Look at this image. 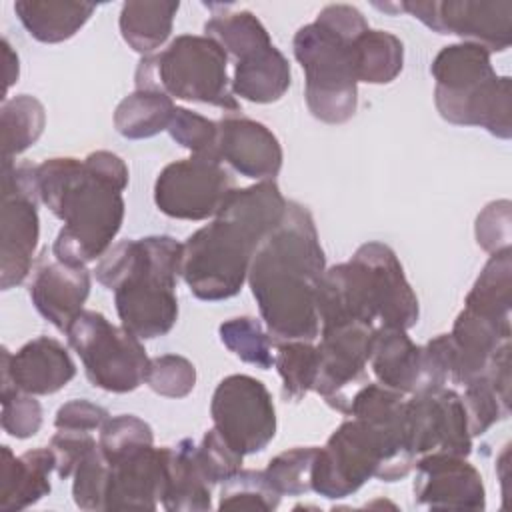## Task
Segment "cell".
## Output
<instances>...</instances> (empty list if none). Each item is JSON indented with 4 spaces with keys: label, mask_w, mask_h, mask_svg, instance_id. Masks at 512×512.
<instances>
[{
    "label": "cell",
    "mask_w": 512,
    "mask_h": 512,
    "mask_svg": "<svg viewBox=\"0 0 512 512\" xmlns=\"http://www.w3.org/2000/svg\"><path fill=\"white\" fill-rule=\"evenodd\" d=\"M126 186L128 166L108 150L36 166L38 196L64 222L52 246L56 260L86 266L108 252L122 228Z\"/></svg>",
    "instance_id": "cell-1"
},
{
    "label": "cell",
    "mask_w": 512,
    "mask_h": 512,
    "mask_svg": "<svg viewBox=\"0 0 512 512\" xmlns=\"http://www.w3.org/2000/svg\"><path fill=\"white\" fill-rule=\"evenodd\" d=\"M324 272L326 258L314 218L306 206L288 200L280 224L256 248L246 278L270 336L318 338L316 288Z\"/></svg>",
    "instance_id": "cell-2"
},
{
    "label": "cell",
    "mask_w": 512,
    "mask_h": 512,
    "mask_svg": "<svg viewBox=\"0 0 512 512\" xmlns=\"http://www.w3.org/2000/svg\"><path fill=\"white\" fill-rule=\"evenodd\" d=\"M288 200L274 180L236 188L216 218L182 244L180 276L198 300L236 296L260 242L280 224Z\"/></svg>",
    "instance_id": "cell-3"
},
{
    "label": "cell",
    "mask_w": 512,
    "mask_h": 512,
    "mask_svg": "<svg viewBox=\"0 0 512 512\" xmlns=\"http://www.w3.org/2000/svg\"><path fill=\"white\" fill-rule=\"evenodd\" d=\"M180 264V242L172 236H146L108 248L94 274L114 290L122 326L140 340H150L168 334L178 320Z\"/></svg>",
    "instance_id": "cell-4"
},
{
    "label": "cell",
    "mask_w": 512,
    "mask_h": 512,
    "mask_svg": "<svg viewBox=\"0 0 512 512\" xmlns=\"http://www.w3.org/2000/svg\"><path fill=\"white\" fill-rule=\"evenodd\" d=\"M370 26L350 4L322 8L312 24L298 28L294 56L306 74V106L326 124L348 122L358 104L354 40Z\"/></svg>",
    "instance_id": "cell-5"
},
{
    "label": "cell",
    "mask_w": 512,
    "mask_h": 512,
    "mask_svg": "<svg viewBox=\"0 0 512 512\" xmlns=\"http://www.w3.org/2000/svg\"><path fill=\"white\" fill-rule=\"evenodd\" d=\"M430 72L434 102L446 122L480 126L502 140L512 136L510 78L494 72L486 48L472 42L444 46Z\"/></svg>",
    "instance_id": "cell-6"
},
{
    "label": "cell",
    "mask_w": 512,
    "mask_h": 512,
    "mask_svg": "<svg viewBox=\"0 0 512 512\" xmlns=\"http://www.w3.org/2000/svg\"><path fill=\"white\" fill-rule=\"evenodd\" d=\"M228 54L210 36H176L162 52L138 62L136 88L158 90L170 98L240 112L226 72Z\"/></svg>",
    "instance_id": "cell-7"
},
{
    "label": "cell",
    "mask_w": 512,
    "mask_h": 512,
    "mask_svg": "<svg viewBox=\"0 0 512 512\" xmlns=\"http://www.w3.org/2000/svg\"><path fill=\"white\" fill-rule=\"evenodd\" d=\"M64 334L94 388L126 394L146 382L150 358L140 338L104 314L82 310Z\"/></svg>",
    "instance_id": "cell-8"
},
{
    "label": "cell",
    "mask_w": 512,
    "mask_h": 512,
    "mask_svg": "<svg viewBox=\"0 0 512 512\" xmlns=\"http://www.w3.org/2000/svg\"><path fill=\"white\" fill-rule=\"evenodd\" d=\"M368 362L386 388L404 396L434 392L450 378V338L438 334L424 346H416L406 330L376 326Z\"/></svg>",
    "instance_id": "cell-9"
},
{
    "label": "cell",
    "mask_w": 512,
    "mask_h": 512,
    "mask_svg": "<svg viewBox=\"0 0 512 512\" xmlns=\"http://www.w3.org/2000/svg\"><path fill=\"white\" fill-rule=\"evenodd\" d=\"M36 166L2 162L0 276L2 290L26 280L40 236Z\"/></svg>",
    "instance_id": "cell-10"
},
{
    "label": "cell",
    "mask_w": 512,
    "mask_h": 512,
    "mask_svg": "<svg viewBox=\"0 0 512 512\" xmlns=\"http://www.w3.org/2000/svg\"><path fill=\"white\" fill-rule=\"evenodd\" d=\"M210 416L218 434L242 456L262 452L276 436V410L268 388L248 376L220 380L212 394Z\"/></svg>",
    "instance_id": "cell-11"
},
{
    "label": "cell",
    "mask_w": 512,
    "mask_h": 512,
    "mask_svg": "<svg viewBox=\"0 0 512 512\" xmlns=\"http://www.w3.org/2000/svg\"><path fill=\"white\" fill-rule=\"evenodd\" d=\"M234 190L218 158L190 156L162 168L154 182V202L170 218L198 222L216 216Z\"/></svg>",
    "instance_id": "cell-12"
},
{
    "label": "cell",
    "mask_w": 512,
    "mask_h": 512,
    "mask_svg": "<svg viewBox=\"0 0 512 512\" xmlns=\"http://www.w3.org/2000/svg\"><path fill=\"white\" fill-rule=\"evenodd\" d=\"M400 10L438 34H456L488 52H504L512 40L510 0H432L402 2Z\"/></svg>",
    "instance_id": "cell-13"
},
{
    "label": "cell",
    "mask_w": 512,
    "mask_h": 512,
    "mask_svg": "<svg viewBox=\"0 0 512 512\" xmlns=\"http://www.w3.org/2000/svg\"><path fill=\"white\" fill-rule=\"evenodd\" d=\"M408 450L416 460L430 452L468 456L472 436L468 430L462 396L452 388L410 394L404 400Z\"/></svg>",
    "instance_id": "cell-14"
},
{
    "label": "cell",
    "mask_w": 512,
    "mask_h": 512,
    "mask_svg": "<svg viewBox=\"0 0 512 512\" xmlns=\"http://www.w3.org/2000/svg\"><path fill=\"white\" fill-rule=\"evenodd\" d=\"M376 326L342 324L320 330L318 376L314 392L342 414L348 412V388L364 378Z\"/></svg>",
    "instance_id": "cell-15"
},
{
    "label": "cell",
    "mask_w": 512,
    "mask_h": 512,
    "mask_svg": "<svg viewBox=\"0 0 512 512\" xmlns=\"http://www.w3.org/2000/svg\"><path fill=\"white\" fill-rule=\"evenodd\" d=\"M414 502L436 510H484L486 490L480 472L464 458L430 452L416 460Z\"/></svg>",
    "instance_id": "cell-16"
},
{
    "label": "cell",
    "mask_w": 512,
    "mask_h": 512,
    "mask_svg": "<svg viewBox=\"0 0 512 512\" xmlns=\"http://www.w3.org/2000/svg\"><path fill=\"white\" fill-rule=\"evenodd\" d=\"M74 376L76 364L66 348L56 338L38 336L26 342L16 354L2 348L0 400L14 394H54L62 390Z\"/></svg>",
    "instance_id": "cell-17"
},
{
    "label": "cell",
    "mask_w": 512,
    "mask_h": 512,
    "mask_svg": "<svg viewBox=\"0 0 512 512\" xmlns=\"http://www.w3.org/2000/svg\"><path fill=\"white\" fill-rule=\"evenodd\" d=\"M216 152L220 162L260 182L274 180L282 168V146L274 132L238 112L226 114L218 122Z\"/></svg>",
    "instance_id": "cell-18"
},
{
    "label": "cell",
    "mask_w": 512,
    "mask_h": 512,
    "mask_svg": "<svg viewBox=\"0 0 512 512\" xmlns=\"http://www.w3.org/2000/svg\"><path fill=\"white\" fill-rule=\"evenodd\" d=\"M166 446H142L108 460L104 510H156L164 484Z\"/></svg>",
    "instance_id": "cell-19"
},
{
    "label": "cell",
    "mask_w": 512,
    "mask_h": 512,
    "mask_svg": "<svg viewBox=\"0 0 512 512\" xmlns=\"http://www.w3.org/2000/svg\"><path fill=\"white\" fill-rule=\"evenodd\" d=\"M88 294L90 272L84 264H66L60 260L44 262L30 282L34 308L60 332H66L84 310Z\"/></svg>",
    "instance_id": "cell-20"
},
{
    "label": "cell",
    "mask_w": 512,
    "mask_h": 512,
    "mask_svg": "<svg viewBox=\"0 0 512 512\" xmlns=\"http://www.w3.org/2000/svg\"><path fill=\"white\" fill-rule=\"evenodd\" d=\"M56 470L54 452L48 448H34L14 456L8 446H2L0 468V508L24 510L46 494H50V472Z\"/></svg>",
    "instance_id": "cell-21"
},
{
    "label": "cell",
    "mask_w": 512,
    "mask_h": 512,
    "mask_svg": "<svg viewBox=\"0 0 512 512\" xmlns=\"http://www.w3.org/2000/svg\"><path fill=\"white\" fill-rule=\"evenodd\" d=\"M210 484L200 472L194 458V442L180 440L174 448L166 446L164 484L160 504L170 512L210 510Z\"/></svg>",
    "instance_id": "cell-22"
},
{
    "label": "cell",
    "mask_w": 512,
    "mask_h": 512,
    "mask_svg": "<svg viewBox=\"0 0 512 512\" xmlns=\"http://www.w3.org/2000/svg\"><path fill=\"white\" fill-rule=\"evenodd\" d=\"M462 404L472 438L510 416V346L496 356L488 374L464 386Z\"/></svg>",
    "instance_id": "cell-23"
},
{
    "label": "cell",
    "mask_w": 512,
    "mask_h": 512,
    "mask_svg": "<svg viewBox=\"0 0 512 512\" xmlns=\"http://www.w3.org/2000/svg\"><path fill=\"white\" fill-rule=\"evenodd\" d=\"M290 82L286 56L274 44H268L236 60L232 94L254 104H270L286 94Z\"/></svg>",
    "instance_id": "cell-24"
},
{
    "label": "cell",
    "mask_w": 512,
    "mask_h": 512,
    "mask_svg": "<svg viewBox=\"0 0 512 512\" xmlns=\"http://www.w3.org/2000/svg\"><path fill=\"white\" fill-rule=\"evenodd\" d=\"M94 4L70 0H16L14 12L26 32L44 44L72 38L94 14Z\"/></svg>",
    "instance_id": "cell-25"
},
{
    "label": "cell",
    "mask_w": 512,
    "mask_h": 512,
    "mask_svg": "<svg viewBox=\"0 0 512 512\" xmlns=\"http://www.w3.org/2000/svg\"><path fill=\"white\" fill-rule=\"evenodd\" d=\"M178 2H152V0H130L122 4L120 10V34L124 42L140 52V54H152L156 48H160L174 24V16L178 12Z\"/></svg>",
    "instance_id": "cell-26"
},
{
    "label": "cell",
    "mask_w": 512,
    "mask_h": 512,
    "mask_svg": "<svg viewBox=\"0 0 512 512\" xmlns=\"http://www.w3.org/2000/svg\"><path fill=\"white\" fill-rule=\"evenodd\" d=\"M464 308L496 320L510 322L512 310V250L494 252L478 274L472 290L464 300Z\"/></svg>",
    "instance_id": "cell-27"
},
{
    "label": "cell",
    "mask_w": 512,
    "mask_h": 512,
    "mask_svg": "<svg viewBox=\"0 0 512 512\" xmlns=\"http://www.w3.org/2000/svg\"><path fill=\"white\" fill-rule=\"evenodd\" d=\"M176 106L158 90H134L114 112V128L128 140H142L168 130Z\"/></svg>",
    "instance_id": "cell-28"
},
{
    "label": "cell",
    "mask_w": 512,
    "mask_h": 512,
    "mask_svg": "<svg viewBox=\"0 0 512 512\" xmlns=\"http://www.w3.org/2000/svg\"><path fill=\"white\" fill-rule=\"evenodd\" d=\"M356 78L366 84H388L404 66V46L386 30L368 28L354 40Z\"/></svg>",
    "instance_id": "cell-29"
},
{
    "label": "cell",
    "mask_w": 512,
    "mask_h": 512,
    "mask_svg": "<svg viewBox=\"0 0 512 512\" xmlns=\"http://www.w3.org/2000/svg\"><path fill=\"white\" fill-rule=\"evenodd\" d=\"M2 162H12L18 154L38 142L46 126V112L38 98L18 94L2 104Z\"/></svg>",
    "instance_id": "cell-30"
},
{
    "label": "cell",
    "mask_w": 512,
    "mask_h": 512,
    "mask_svg": "<svg viewBox=\"0 0 512 512\" xmlns=\"http://www.w3.org/2000/svg\"><path fill=\"white\" fill-rule=\"evenodd\" d=\"M274 366L282 378V396L290 402H298L314 390L318 348L306 340H278Z\"/></svg>",
    "instance_id": "cell-31"
},
{
    "label": "cell",
    "mask_w": 512,
    "mask_h": 512,
    "mask_svg": "<svg viewBox=\"0 0 512 512\" xmlns=\"http://www.w3.org/2000/svg\"><path fill=\"white\" fill-rule=\"evenodd\" d=\"M204 32L216 40L234 60H240L248 52L272 44L264 24L248 10L216 14L204 24Z\"/></svg>",
    "instance_id": "cell-32"
},
{
    "label": "cell",
    "mask_w": 512,
    "mask_h": 512,
    "mask_svg": "<svg viewBox=\"0 0 512 512\" xmlns=\"http://www.w3.org/2000/svg\"><path fill=\"white\" fill-rule=\"evenodd\" d=\"M218 334L222 344L242 362L252 364L260 370H268L274 366L270 334L262 328V324L256 318H230L220 324Z\"/></svg>",
    "instance_id": "cell-33"
},
{
    "label": "cell",
    "mask_w": 512,
    "mask_h": 512,
    "mask_svg": "<svg viewBox=\"0 0 512 512\" xmlns=\"http://www.w3.org/2000/svg\"><path fill=\"white\" fill-rule=\"evenodd\" d=\"M282 494L260 470H238L220 490L218 508L230 510H276Z\"/></svg>",
    "instance_id": "cell-34"
},
{
    "label": "cell",
    "mask_w": 512,
    "mask_h": 512,
    "mask_svg": "<svg viewBox=\"0 0 512 512\" xmlns=\"http://www.w3.org/2000/svg\"><path fill=\"white\" fill-rule=\"evenodd\" d=\"M318 446H298L274 456L264 474L268 482L284 496H300L312 490V466Z\"/></svg>",
    "instance_id": "cell-35"
},
{
    "label": "cell",
    "mask_w": 512,
    "mask_h": 512,
    "mask_svg": "<svg viewBox=\"0 0 512 512\" xmlns=\"http://www.w3.org/2000/svg\"><path fill=\"white\" fill-rule=\"evenodd\" d=\"M72 496L80 510H104L108 488V460L98 444L86 452L72 474Z\"/></svg>",
    "instance_id": "cell-36"
},
{
    "label": "cell",
    "mask_w": 512,
    "mask_h": 512,
    "mask_svg": "<svg viewBox=\"0 0 512 512\" xmlns=\"http://www.w3.org/2000/svg\"><path fill=\"white\" fill-rule=\"evenodd\" d=\"M154 444V434L148 422L140 420L132 414H120L108 418L100 428L98 448L102 450L106 460H114L124 456L136 448Z\"/></svg>",
    "instance_id": "cell-37"
},
{
    "label": "cell",
    "mask_w": 512,
    "mask_h": 512,
    "mask_svg": "<svg viewBox=\"0 0 512 512\" xmlns=\"http://www.w3.org/2000/svg\"><path fill=\"white\" fill-rule=\"evenodd\" d=\"M146 384L160 396L184 398L194 390L196 368L194 364L178 354H162L150 358Z\"/></svg>",
    "instance_id": "cell-38"
},
{
    "label": "cell",
    "mask_w": 512,
    "mask_h": 512,
    "mask_svg": "<svg viewBox=\"0 0 512 512\" xmlns=\"http://www.w3.org/2000/svg\"><path fill=\"white\" fill-rule=\"evenodd\" d=\"M168 132H170L172 140H176L180 146L188 148L192 152V156L218 158V152H216L218 122L208 120L188 108L176 106L172 120L168 124Z\"/></svg>",
    "instance_id": "cell-39"
},
{
    "label": "cell",
    "mask_w": 512,
    "mask_h": 512,
    "mask_svg": "<svg viewBox=\"0 0 512 512\" xmlns=\"http://www.w3.org/2000/svg\"><path fill=\"white\" fill-rule=\"evenodd\" d=\"M194 458L210 486L224 484L238 470H242V454H238L216 428L208 430L202 442L194 444Z\"/></svg>",
    "instance_id": "cell-40"
},
{
    "label": "cell",
    "mask_w": 512,
    "mask_h": 512,
    "mask_svg": "<svg viewBox=\"0 0 512 512\" xmlns=\"http://www.w3.org/2000/svg\"><path fill=\"white\" fill-rule=\"evenodd\" d=\"M42 426V406L32 394H14L2 400V428L12 438L34 436Z\"/></svg>",
    "instance_id": "cell-41"
},
{
    "label": "cell",
    "mask_w": 512,
    "mask_h": 512,
    "mask_svg": "<svg viewBox=\"0 0 512 512\" xmlns=\"http://www.w3.org/2000/svg\"><path fill=\"white\" fill-rule=\"evenodd\" d=\"M476 242L482 250L494 254L510 248V202H490L476 218Z\"/></svg>",
    "instance_id": "cell-42"
},
{
    "label": "cell",
    "mask_w": 512,
    "mask_h": 512,
    "mask_svg": "<svg viewBox=\"0 0 512 512\" xmlns=\"http://www.w3.org/2000/svg\"><path fill=\"white\" fill-rule=\"evenodd\" d=\"M98 442L92 438L90 432H76V430H58L50 440V450L56 458V474L60 480H66L74 474L78 462L86 456L90 448Z\"/></svg>",
    "instance_id": "cell-43"
},
{
    "label": "cell",
    "mask_w": 512,
    "mask_h": 512,
    "mask_svg": "<svg viewBox=\"0 0 512 512\" xmlns=\"http://www.w3.org/2000/svg\"><path fill=\"white\" fill-rule=\"evenodd\" d=\"M108 418L110 414L106 408L80 398V400H70L58 408L54 426L56 430L92 432V430H100Z\"/></svg>",
    "instance_id": "cell-44"
},
{
    "label": "cell",
    "mask_w": 512,
    "mask_h": 512,
    "mask_svg": "<svg viewBox=\"0 0 512 512\" xmlns=\"http://www.w3.org/2000/svg\"><path fill=\"white\" fill-rule=\"evenodd\" d=\"M2 52H4V62H6V90L18 80V54L12 50L8 40H2Z\"/></svg>",
    "instance_id": "cell-45"
}]
</instances>
